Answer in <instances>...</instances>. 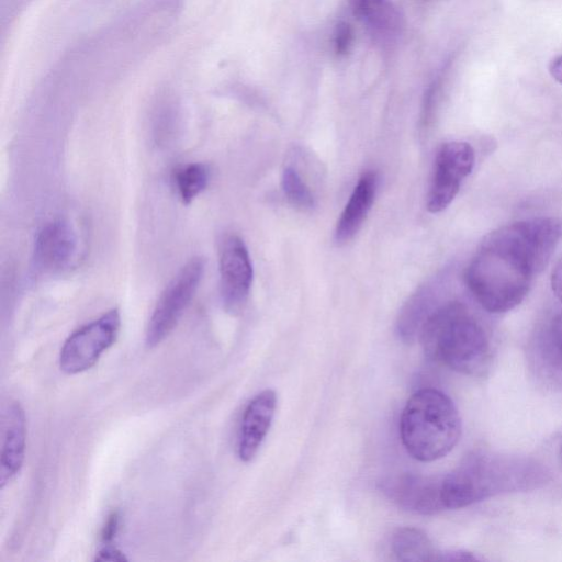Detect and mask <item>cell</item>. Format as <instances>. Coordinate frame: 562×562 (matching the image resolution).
I'll return each mask as SVG.
<instances>
[{"instance_id":"cell-1","label":"cell","mask_w":562,"mask_h":562,"mask_svg":"<svg viewBox=\"0 0 562 562\" xmlns=\"http://www.w3.org/2000/svg\"><path fill=\"white\" fill-rule=\"evenodd\" d=\"M562 239V220L533 217L496 228L473 255L465 283L476 302L499 314L519 305Z\"/></svg>"},{"instance_id":"cell-2","label":"cell","mask_w":562,"mask_h":562,"mask_svg":"<svg viewBox=\"0 0 562 562\" xmlns=\"http://www.w3.org/2000/svg\"><path fill=\"white\" fill-rule=\"evenodd\" d=\"M419 339L425 355L449 369L480 374L491 356L488 336L479 319L461 303L449 302L432 311Z\"/></svg>"},{"instance_id":"cell-3","label":"cell","mask_w":562,"mask_h":562,"mask_svg":"<svg viewBox=\"0 0 562 562\" xmlns=\"http://www.w3.org/2000/svg\"><path fill=\"white\" fill-rule=\"evenodd\" d=\"M461 435V418L451 398L436 389H422L406 402L400 418L405 450L428 462L448 454Z\"/></svg>"},{"instance_id":"cell-4","label":"cell","mask_w":562,"mask_h":562,"mask_svg":"<svg viewBox=\"0 0 562 562\" xmlns=\"http://www.w3.org/2000/svg\"><path fill=\"white\" fill-rule=\"evenodd\" d=\"M533 482V471L527 463L472 452L441 479V499L445 509L463 508L502 492L524 488Z\"/></svg>"},{"instance_id":"cell-5","label":"cell","mask_w":562,"mask_h":562,"mask_svg":"<svg viewBox=\"0 0 562 562\" xmlns=\"http://www.w3.org/2000/svg\"><path fill=\"white\" fill-rule=\"evenodd\" d=\"M204 273V260L190 259L160 294L146 328L148 348L158 346L177 326L193 299Z\"/></svg>"},{"instance_id":"cell-6","label":"cell","mask_w":562,"mask_h":562,"mask_svg":"<svg viewBox=\"0 0 562 562\" xmlns=\"http://www.w3.org/2000/svg\"><path fill=\"white\" fill-rule=\"evenodd\" d=\"M121 316L112 308L81 326L65 340L59 353V368L66 374H78L92 368L119 336Z\"/></svg>"},{"instance_id":"cell-7","label":"cell","mask_w":562,"mask_h":562,"mask_svg":"<svg viewBox=\"0 0 562 562\" xmlns=\"http://www.w3.org/2000/svg\"><path fill=\"white\" fill-rule=\"evenodd\" d=\"M474 160V150L467 142L452 140L440 147L427 195L429 212L439 213L450 205L462 181L471 173Z\"/></svg>"},{"instance_id":"cell-8","label":"cell","mask_w":562,"mask_h":562,"mask_svg":"<svg viewBox=\"0 0 562 562\" xmlns=\"http://www.w3.org/2000/svg\"><path fill=\"white\" fill-rule=\"evenodd\" d=\"M220 291L229 313L240 312L248 299L254 270L248 249L237 235L225 236L218 250Z\"/></svg>"},{"instance_id":"cell-9","label":"cell","mask_w":562,"mask_h":562,"mask_svg":"<svg viewBox=\"0 0 562 562\" xmlns=\"http://www.w3.org/2000/svg\"><path fill=\"white\" fill-rule=\"evenodd\" d=\"M441 480L420 474L403 473L387 477L381 491L398 507L419 515H434L445 509Z\"/></svg>"},{"instance_id":"cell-10","label":"cell","mask_w":562,"mask_h":562,"mask_svg":"<svg viewBox=\"0 0 562 562\" xmlns=\"http://www.w3.org/2000/svg\"><path fill=\"white\" fill-rule=\"evenodd\" d=\"M77 245L76 232L67 221L55 220L46 223L34 240V268L41 273L65 269L74 259Z\"/></svg>"},{"instance_id":"cell-11","label":"cell","mask_w":562,"mask_h":562,"mask_svg":"<svg viewBox=\"0 0 562 562\" xmlns=\"http://www.w3.org/2000/svg\"><path fill=\"white\" fill-rule=\"evenodd\" d=\"M277 406V395L267 389L258 393L246 406L238 436L237 453L249 462L257 454L271 426Z\"/></svg>"},{"instance_id":"cell-12","label":"cell","mask_w":562,"mask_h":562,"mask_svg":"<svg viewBox=\"0 0 562 562\" xmlns=\"http://www.w3.org/2000/svg\"><path fill=\"white\" fill-rule=\"evenodd\" d=\"M26 443L25 414L14 402L10 405L3 424L0 454V487L3 488L21 470Z\"/></svg>"},{"instance_id":"cell-13","label":"cell","mask_w":562,"mask_h":562,"mask_svg":"<svg viewBox=\"0 0 562 562\" xmlns=\"http://www.w3.org/2000/svg\"><path fill=\"white\" fill-rule=\"evenodd\" d=\"M378 187L376 175L362 173L346 203L335 228L338 244L349 241L360 229L374 201Z\"/></svg>"},{"instance_id":"cell-14","label":"cell","mask_w":562,"mask_h":562,"mask_svg":"<svg viewBox=\"0 0 562 562\" xmlns=\"http://www.w3.org/2000/svg\"><path fill=\"white\" fill-rule=\"evenodd\" d=\"M350 7L375 40L391 43L401 34L403 19L391 0H350Z\"/></svg>"},{"instance_id":"cell-15","label":"cell","mask_w":562,"mask_h":562,"mask_svg":"<svg viewBox=\"0 0 562 562\" xmlns=\"http://www.w3.org/2000/svg\"><path fill=\"white\" fill-rule=\"evenodd\" d=\"M536 361L546 378L562 385V314L541 333L536 345Z\"/></svg>"},{"instance_id":"cell-16","label":"cell","mask_w":562,"mask_h":562,"mask_svg":"<svg viewBox=\"0 0 562 562\" xmlns=\"http://www.w3.org/2000/svg\"><path fill=\"white\" fill-rule=\"evenodd\" d=\"M390 549L395 560L402 562L437 561L439 554L429 537L413 527L397 529L391 537Z\"/></svg>"},{"instance_id":"cell-17","label":"cell","mask_w":562,"mask_h":562,"mask_svg":"<svg viewBox=\"0 0 562 562\" xmlns=\"http://www.w3.org/2000/svg\"><path fill=\"white\" fill-rule=\"evenodd\" d=\"M426 292L419 291L406 303L400 313L396 330L398 337L407 344L419 337L422 328L432 313Z\"/></svg>"},{"instance_id":"cell-18","label":"cell","mask_w":562,"mask_h":562,"mask_svg":"<svg viewBox=\"0 0 562 562\" xmlns=\"http://www.w3.org/2000/svg\"><path fill=\"white\" fill-rule=\"evenodd\" d=\"M210 169L202 162H192L177 169L175 187L182 203L190 204L209 183Z\"/></svg>"},{"instance_id":"cell-19","label":"cell","mask_w":562,"mask_h":562,"mask_svg":"<svg viewBox=\"0 0 562 562\" xmlns=\"http://www.w3.org/2000/svg\"><path fill=\"white\" fill-rule=\"evenodd\" d=\"M281 186L288 201L300 210H310L314 206L313 194L292 167H285L282 172Z\"/></svg>"},{"instance_id":"cell-20","label":"cell","mask_w":562,"mask_h":562,"mask_svg":"<svg viewBox=\"0 0 562 562\" xmlns=\"http://www.w3.org/2000/svg\"><path fill=\"white\" fill-rule=\"evenodd\" d=\"M353 32L349 23L339 22L334 31V48L337 55H346L352 44Z\"/></svg>"},{"instance_id":"cell-21","label":"cell","mask_w":562,"mask_h":562,"mask_svg":"<svg viewBox=\"0 0 562 562\" xmlns=\"http://www.w3.org/2000/svg\"><path fill=\"white\" fill-rule=\"evenodd\" d=\"M120 513L113 510L106 518L105 524L101 531V541L103 544H110L115 538L120 528Z\"/></svg>"},{"instance_id":"cell-22","label":"cell","mask_w":562,"mask_h":562,"mask_svg":"<svg viewBox=\"0 0 562 562\" xmlns=\"http://www.w3.org/2000/svg\"><path fill=\"white\" fill-rule=\"evenodd\" d=\"M95 562H123L127 561L124 553L112 544H103L94 558Z\"/></svg>"},{"instance_id":"cell-23","label":"cell","mask_w":562,"mask_h":562,"mask_svg":"<svg viewBox=\"0 0 562 562\" xmlns=\"http://www.w3.org/2000/svg\"><path fill=\"white\" fill-rule=\"evenodd\" d=\"M550 282L554 295L562 303V256L552 269Z\"/></svg>"},{"instance_id":"cell-24","label":"cell","mask_w":562,"mask_h":562,"mask_svg":"<svg viewBox=\"0 0 562 562\" xmlns=\"http://www.w3.org/2000/svg\"><path fill=\"white\" fill-rule=\"evenodd\" d=\"M477 560L475 555L467 551L439 552L437 561H471Z\"/></svg>"},{"instance_id":"cell-25","label":"cell","mask_w":562,"mask_h":562,"mask_svg":"<svg viewBox=\"0 0 562 562\" xmlns=\"http://www.w3.org/2000/svg\"><path fill=\"white\" fill-rule=\"evenodd\" d=\"M549 72L557 82L562 85V55L551 60Z\"/></svg>"},{"instance_id":"cell-26","label":"cell","mask_w":562,"mask_h":562,"mask_svg":"<svg viewBox=\"0 0 562 562\" xmlns=\"http://www.w3.org/2000/svg\"><path fill=\"white\" fill-rule=\"evenodd\" d=\"M559 457H560V461H561V465H562V440H561V445H560V453H559Z\"/></svg>"}]
</instances>
